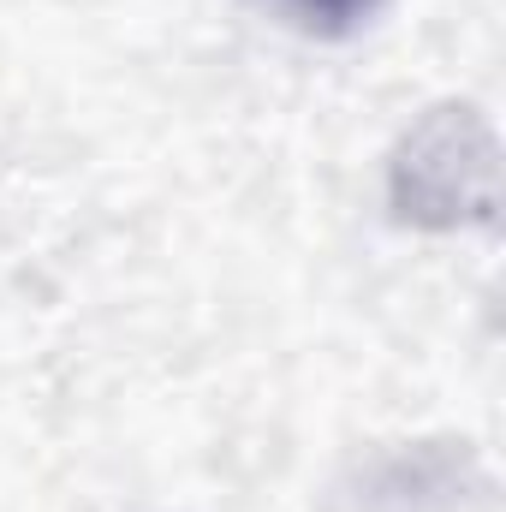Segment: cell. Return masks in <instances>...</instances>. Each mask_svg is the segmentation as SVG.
<instances>
[{
  "label": "cell",
  "mask_w": 506,
  "mask_h": 512,
  "mask_svg": "<svg viewBox=\"0 0 506 512\" xmlns=\"http://www.w3.org/2000/svg\"><path fill=\"white\" fill-rule=\"evenodd\" d=\"M274 6L316 36H352L358 24H370L381 12V0H274Z\"/></svg>",
  "instance_id": "1"
}]
</instances>
